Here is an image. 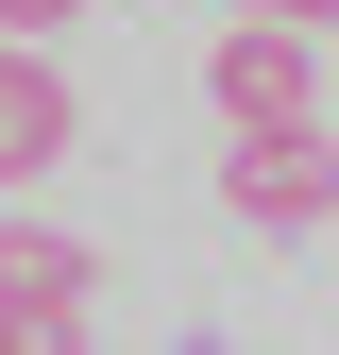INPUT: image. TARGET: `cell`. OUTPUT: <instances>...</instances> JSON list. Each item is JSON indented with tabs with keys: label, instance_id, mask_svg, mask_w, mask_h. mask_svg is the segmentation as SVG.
Returning <instances> with one entry per match:
<instances>
[{
	"label": "cell",
	"instance_id": "7a4b0ae2",
	"mask_svg": "<svg viewBox=\"0 0 339 355\" xmlns=\"http://www.w3.org/2000/svg\"><path fill=\"white\" fill-rule=\"evenodd\" d=\"M221 136H288V119H322V68H306V34L288 17H221Z\"/></svg>",
	"mask_w": 339,
	"mask_h": 355
},
{
	"label": "cell",
	"instance_id": "6da1fadb",
	"mask_svg": "<svg viewBox=\"0 0 339 355\" xmlns=\"http://www.w3.org/2000/svg\"><path fill=\"white\" fill-rule=\"evenodd\" d=\"M221 220H254V237H322V220H339L322 119H288V136H221Z\"/></svg>",
	"mask_w": 339,
	"mask_h": 355
},
{
	"label": "cell",
	"instance_id": "3957f363",
	"mask_svg": "<svg viewBox=\"0 0 339 355\" xmlns=\"http://www.w3.org/2000/svg\"><path fill=\"white\" fill-rule=\"evenodd\" d=\"M85 136V102H68V68L34 51V34H0V187H34V169H51Z\"/></svg>",
	"mask_w": 339,
	"mask_h": 355
},
{
	"label": "cell",
	"instance_id": "8992f818",
	"mask_svg": "<svg viewBox=\"0 0 339 355\" xmlns=\"http://www.w3.org/2000/svg\"><path fill=\"white\" fill-rule=\"evenodd\" d=\"M85 17V0H0V34H68Z\"/></svg>",
	"mask_w": 339,
	"mask_h": 355
},
{
	"label": "cell",
	"instance_id": "277c9868",
	"mask_svg": "<svg viewBox=\"0 0 339 355\" xmlns=\"http://www.w3.org/2000/svg\"><path fill=\"white\" fill-rule=\"evenodd\" d=\"M85 304H102V254L51 220H0V322H85Z\"/></svg>",
	"mask_w": 339,
	"mask_h": 355
},
{
	"label": "cell",
	"instance_id": "5b68a950",
	"mask_svg": "<svg viewBox=\"0 0 339 355\" xmlns=\"http://www.w3.org/2000/svg\"><path fill=\"white\" fill-rule=\"evenodd\" d=\"M0 355H85V322H0Z\"/></svg>",
	"mask_w": 339,
	"mask_h": 355
},
{
	"label": "cell",
	"instance_id": "52a82bcc",
	"mask_svg": "<svg viewBox=\"0 0 339 355\" xmlns=\"http://www.w3.org/2000/svg\"><path fill=\"white\" fill-rule=\"evenodd\" d=\"M238 17H288V34H322V17H339V0H238Z\"/></svg>",
	"mask_w": 339,
	"mask_h": 355
}]
</instances>
